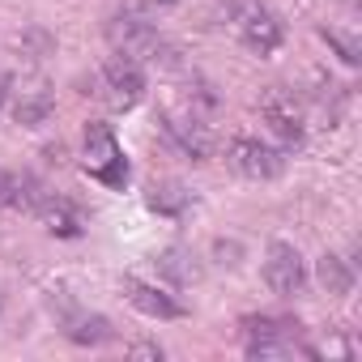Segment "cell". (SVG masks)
<instances>
[{
  "label": "cell",
  "instance_id": "cell-1",
  "mask_svg": "<svg viewBox=\"0 0 362 362\" xmlns=\"http://www.w3.org/2000/svg\"><path fill=\"white\" fill-rule=\"evenodd\" d=\"M107 43L119 52V56H128V60H162V52H166V43H162V35H158V26L136 9V5H124V9H115L111 18H107Z\"/></svg>",
  "mask_w": 362,
  "mask_h": 362
},
{
  "label": "cell",
  "instance_id": "cell-2",
  "mask_svg": "<svg viewBox=\"0 0 362 362\" xmlns=\"http://www.w3.org/2000/svg\"><path fill=\"white\" fill-rule=\"evenodd\" d=\"M81 166H86V175H90V179H98V184H107V188H115V192L128 184V162H124V149H119L115 132H111L107 124H98V119H90V124H86Z\"/></svg>",
  "mask_w": 362,
  "mask_h": 362
},
{
  "label": "cell",
  "instance_id": "cell-3",
  "mask_svg": "<svg viewBox=\"0 0 362 362\" xmlns=\"http://www.w3.org/2000/svg\"><path fill=\"white\" fill-rule=\"evenodd\" d=\"M298 320L286 315H252L243 320V337H247V354L252 358H290V354H311L307 345H298Z\"/></svg>",
  "mask_w": 362,
  "mask_h": 362
},
{
  "label": "cell",
  "instance_id": "cell-4",
  "mask_svg": "<svg viewBox=\"0 0 362 362\" xmlns=\"http://www.w3.org/2000/svg\"><path fill=\"white\" fill-rule=\"evenodd\" d=\"M260 115H264V124L273 128V136L286 149L303 145V136H307V107H303V98L294 90H286V86L264 90L260 94Z\"/></svg>",
  "mask_w": 362,
  "mask_h": 362
},
{
  "label": "cell",
  "instance_id": "cell-5",
  "mask_svg": "<svg viewBox=\"0 0 362 362\" xmlns=\"http://www.w3.org/2000/svg\"><path fill=\"white\" fill-rule=\"evenodd\" d=\"M111 111H132L141 98H145V73L136 60L128 56H111L103 69H98V90H94Z\"/></svg>",
  "mask_w": 362,
  "mask_h": 362
},
{
  "label": "cell",
  "instance_id": "cell-6",
  "mask_svg": "<svg viewBox=\"0 0 362 362\" xmlns=\"http://www.w3.org/2000/svg\"><path fill=\"white\" fill-rule=\"evenodd\" d=\"M226 162H230V170H235V175L252 179V184L277 179V175L286 170V153H281L277 145H264V141H256V136H239V141H230V149H226Z\"/></svg>",
  "mask_w": 362,
  "mask_h": 362
},
{
  "label": "cell",
  "instance_id": "cell-7",
  "mask_svg": "<svg viewBox=\"0 0 362 362\" xmlns=\"http://www.w3.org/2000/svg\"><path fill=\"white\" fill-rule=\"evenodd\" d=\"M26 209L52 230V235H60V239H77L81 230H86V222H81V214L64 201V197H56V192H47V188H39L35 179H26Z\"/></svg>",
  "mask_w": 362,
  "mask_h": 362
},
{
  "label": "cell",
  "instance_id": "cell-8",
  "mask_svg": "<svg viewBox=\"0 0 362 362\" xmlns=\"http://www.w3.org/2000/svg\"><path fill=\"white\" fill-rule=\"evenodd\" d=\"M162 132L184 149L192 162H209L214 158V149H218V141H214V132H209V119H201V115H192V111H166L162 115Z\"/></svg>",
  "mask_w": 362,
  "mask_h": 362
},
{
  "label": "cell",
  "instance_id": "cell-9",
  "mask_svg": "<svg viewBox=\"0 0 362 362\" xmlns=\"http://www.w3.org/2000/svg\"><path fill=\"white\" fill-rule=\"evenodd\" d=\"M264 286H269L273 294H281V298L303 294V286H307V269H303L298 247H290V243H273V247L264 252Z\"/></svg>",
  "mask_w": 362,
  "mask_h": 362
},
{
  "label": "cell",
  "instance_id": "cell-10",
  "mask_svg": "<svg viewBox=\"0 0 362 362\" xmlns=\"http://www.w3.org/2000/svg\"><path fill=\"white\" fill-rule=\"evenodd\" d=\"M235 30H239L243 47L256 52V56H269V52L281 47V22H277V13L264 9V5H243V9L235 13Z\"/></svg>",
  "mask_w": 362,
  "mask_h": 362
},
{
  "label": "cell",
  "instance_id": "cell-11",
  "mask_svg": "<svg viewBox=\"0 0 362 362\" xmlns=\"http://www.w3.org/2000/svg\"><path fill=\"white\" fill-rule=\"evenodd\" d=\"M124 294H128V303H132L136 311H145V315H153V320H184V315H188V307L179 303L175 294H166V290H158V286H145V281H136V277L124 281Z\"/></svg>",
  "mask_w": 362,
  "mask_h": 362
},
{
  "label": "cell",
  "instance_id": "cell-12",
  "mask_svg": "<svg viewBox=\"0 0 362 362\" xmlns=\"http://www.w3.org/2000/svg\"><path fill=\"white\" fill-rule=\"evenodd\" d=\"M13 94H18V103H13V115H18V124H26V128H39V124H47V115L56 111V94H52L43 81H30V86L13 90Z\"/></svg>",
  "mask_w": 362,
  "mask_h": 362
},
{
  "label": "cell",
  "instance_id": "cell-13",
  "mask_svg": "<svg viewBox=\"0 0 362 362\" xmlns=\"http://www.w3.org/2000/svg\"><path fill=\"white\" fill-rule=\"evenodd\" d=\"M145 205H149L153 214L179 218V214H188V209L197 205V197H192V188L179 184V179H158V184H149V192H145Z\"/></svg>",
  "mask_w": 362,
  "mask_h": 362
},
{
  "label": "cell",
  "instance_id": "cell-14",
  "mask_svg": "<svg viewBox=\"0 0 362 362\" xmlns=\"http://www.w3.org/2000/svg\"><path fill=\"white\" fill-rule=\"evenodd\" d=\"M158 273H162L166 281H175V286H197V281H201V264H197V256L184 252V247L162 252V256H158Z\"/></svg>",
  "mask_w": 362,
  "mask_h": 362
},
{
  "label": "cell",
  "instance_id": "cell-15",
  "mask_svg": "<svg viewBox=\"0 0 362 362\" xmlns=\"http://www.w3.org/2000/svg\"><path fill=\"white\" fill-rule=\"evenodd\" d=\"M320 281H324L328 294H349V290H354V273L345 269L341 256H324V260H320Z\"/></svg>",
  "mask_w": 362,
  "mask_h": 362
},
{
  "label": "cell",
  "instance_id": "cell-16",
  "mask_svg": "<svg viewBox=\"0 0 362 362\" xmlns=\"http://www.w3.org/2000/svg\"><path fill=\"white\" fill-rule=\"evenodd\" d=\"M0 209H26V179L0 170Z\"/></svg>",
  "mask_w": 362,
  "mask_h": 362
},
{
  "label": "cell",
  "instance_id": "cell-17",
  "mask_svg": "<svg viewBox=\"0 0 362 362\" xmlns=\"http://www.w3.org/2000/svg\"><path fill=\"white\" fill-rule=\"evenodd\" d=\"M69 337H73V341H81V345H98V341H107V337H111V328H107V320H103V315H94V320H81L77 328H69Z\"/></svg>",
  "mask_w": 362,
  "mask_h": 362
},
{
  "label": "cell",
  "instance_id": "cell-18",
  "mask_svg": "<svg viewBox=\"0 0 362 362\" xmlns=\"http://www.w3.org/2000/svg\"><path fill=\"white\" fill-rule=\"evenodd\" d=\"M324 39L337 43V52H341L345 64H358V43H354V39H345V35H337V30H324Z\"/></svg>",
  "mask_w": 362,
  "mask_h": 362
},
{
  "label": "cell",
  "instance_id": "cell-19",
  "mask_svg": "<svg viewBox=\"0 0 362 362\" xmlns=\"http://www.w3.org/2000/svg\"><path fill=\"white\" fill-rule=\"evenodd\" d=\"M9 86H13V81H9L5 73H0V111H5V103L13 98V90H9Z\"/></svg>",
  "mask_w": 362,
  "mask_h": 362
},
{
  "label": "cell",
  "instance_id": "cell-20",
  "mask_svg": "<svg viewBox=\"0 0 362 362\" xmlns=\"http://www.w3.org/2000/svg\"><path fill=\"white\" fill-rule=\"evenodd\" d=\"M132 354H136V358H162L158 345H132Z\"/></svg>",
  "mask_w": 362,
  "mask_h": 362
},
{
  "label": "cell",
  "instance_id": "cell-21",
  "mask_svg": "<svg viewBox=\"0 0 362 362\" xmlns=\"http://www.w3.org/2000/svg\"><path fill=\"white\" fill-rule=\"evenodd\" d=\"M162 5H175V0H162Z\"/></svg>",
  "mask_w": 362,
  "mask_h": 362
}]
</instances>
